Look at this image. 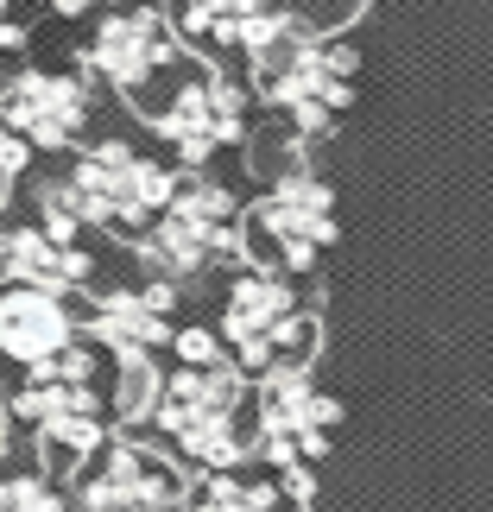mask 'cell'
I'll list each match as a JSON object with an SVG mask.
<instances>
[{
	"mask_svg": "<svg viewBox=\"0 0 493 512\" xmlns=\"http://www.w3.org/2000/svg\"><path fill=\"white\" fill-rule=\"evenodd\" d=\"M247 373L234 361H177L165 373L152 424L165 430V443L196 468H234L247 456Z\"/></svg>",
	"mask_w": 493,
	"mask_h": 512,
	"instance_id": "6da1fadb",
	"label": "cell"
},
{
	"mask_svg": "<svg viewBox=\"0 0 493 512\" xmlns=\"http://www.w3.org/2000/svg\"><path fill=\"white\" fill-rule=\"evenodd\" d=\"M323 342V323L310 317V304L291 291L272 266L234 272L222 291V348L234 354L241 373L266 367H310Z\"/></svg>",
	"mask_w": 493,
	"mask_h": 512,
	"instance_id": "7a4b0ae2",
	"label": "cell"
},
{
	"mask_svg": "<svg viewBox=\"0 0 493 512\" xmlns=\"http://www.w3.org/2000/svg\"><path fill=\"white\" fill-rule=\"evenodd\" d=\"M13 411L32 424L45 468H57V475L83 468L108 437V411H102V392H95V354L70 342L64 354L38 361L32 380L19 386Z\"/></svg>",
	"mask_w": 493,
	"mask_h": 512,
	"instance_id": "3957f363",
	"label": "cell"
},
{
	"mask_svg": "<svg viewBox=\"0 0 493 512\" xmlns=\"http://www.w3.org/2000/svg\"><path fill=\"white\" fill-rule=\"evenodd\" d=\"M241 247V203L228 196V184L215 177H184L171 184V196L159 203V215L140 228V253L159 279H196V272L234 260Z\"/></svg>",
	"mask_w": 493,
	"mask_h": 512,
	"instance_id": "277c9868",
	"label": "cell"
},
{
	"mask_svg": "<svg viewBox=\"0 0 493 512\" xmlns=\"http://www.w3.org/2000/svg\"><path fill=\"white\" fill-rule=\"evenodd\" d=\"M171 184L177 177L152 159V152L127 146V140H102V146H89L83 159L70 165L64 196H70V209H76L83 228L140 234L152 215H159V203L171 196Z\"/></svg>",
	"mask_w": 493,
	"mask_h": 512,
	"instance_id": "5b68a950",
	"label": "cell"
},
{
	"mask_svg": "<svg viewBox=\"0 0 493 512\" xmlns=\"http://www.w3.org/2000/svg\"><path fill=\"white\" fill-rule=\"evenodd\" d=\"M247 405H253V443L279 475L285 468H310L329 449L335 424H342L335 392H323L310 367H266L260 386L247 392Z\"/></svg>",
	"mask_w": 493,
	"mask_h": 512,
	"instance_id": "8992f818",
	"label": "cell"
},
{
	"mask_svg": "<svg viewBox=\"0 0 493 512\" xmlns=\"http://www.w3.org/2000/svg\"><path fill=\"white\" fill-rule=\"evenodd\" d=\"M253 89L298 127V140H323L354 102V51L335 32H317L304 45H291L279 64L253 70Z\"/></svg>",
	"mask_w": 493,
	"mask_h": 512,
	"instance_id": "52a82bcc",
	"label": "cell"
},
{
	"mask_svg": "<svg viewBox=\"0 0 493 512\" xmlns=\"http://www.w3.org/2000/svg\"><path fill=\"white\" fill-rule=\"evenodd\" d=\"M146 121L184 165H209L215 152H228L247 133V95L222 70L196 64L165 95H146Z\"/></svg>",
	"mask_w": 493,
	"mask_h": 512,
	"instance_id": "ba28073f",
	"label": "cell"
},
{
	"mask_svg": "<svg viewBox=\"0 0 493 512\" xmlns=\"http://www.w3.org/2000/svg\"><path fill=\"white\" fill-rule=\"evenodd\" d=\"M253 234L285 266H317L335 247V184L317 165H285L253 203Z\"/></svg>",
	"mask_w": 493,
	"mask_h": 512,
	"instance_id": "9c48e42d",
	"label": "cell"
},
{
	"mask_svg": "<svg viewBox=\"0 0 493 512\" xmlns=\"http://www.w3.org/2000/svg\"><path fill=\"white\" fill-rule=\"evenodd\" d=\"M190 494L184 468L165 462L146 443H102L83 462V487L76 506L83 512H177Z\"/></svg>",
	"mask_w": 493,
	"mask_h": 512,
	"instance_id": "30bf717a",
	"label": "cell"
},
{
	"mask_svg": "<svg viewBox=\"0 0 493 512\" xmlns=\"http://www.w3.org/2000/svg\"><path fill=\"white\" fill-rule=\"evenodd\" d=\"M0 127L26 152H64L89 127V83L70 70H19L0 83Z\"/></svg>",
	"mask_w": 493,
	"mask_h": 512,
	"instance_id": "8fae6325",
	"label": "cell"
},
{
	"mask_svg": "<svg viewBox=\"0 0 493 512\" xmlns=\"http://www.w3.org/2000/svg\"><path fill=\"white\" fill-rule=\"evenodd\" d=\"M177 64V32L159 7H121L89 38V70L121 95H146Z\"/></svg>",
	"mask_w": 493,
	"mask_h": 512,
	"instance_id": "7c38bea8",
	"label": "cell"
},
{
	"mask_svg": "<svg viewBox=\"0 0 493 512\" xmlns=\"http://www.w3.org/2000/svg\"><path fill=\"white\" fill-rule=\"evenodd\" d=\"M171 304H177V285L171 279H152V285H133V291H108L89 317V336L102 342L114 361H133V354H159L171 342Z\"/></svg>",
	"mask_w": 493,
	"mask_h": 512,
	"instance_id": "4fadbf2b",
	"label": "cell"
},
{
	"mask_svg": "<svg viewBox=\"0 0 493 512\" xmlns=\"http://www.w3.org/2000/svg\"><path fill=\"white\" fill-rule=\"evenodd\" d=\"M70 342H76V317L64 291H38V285L0 291V354H13L19 367H38L51 354H64Z\"/></svg>",
	"mask_w": 493,
	"mask_h": 512,
	"instance_id": "5bb4252c",
	"label": "cell"
},
{
	"mask_svg": "<svg viewBox=\"0 0 493 512\" xmlns=\"http://www.w3.org/2000/svg\"><path fill=\"white\" fill-rule=\"evenodd\" d=\"M83 279H89V253L76 241H57L45 228H0V285L70 291Z\"/></svg>",
	"mask_w": 493,
	"mask_h": 512,
	"instance_id": "9a60e30c",
	"label": "cell"
},
{
	"mask_svg": "<svg viewBox=\"0 0 493 512\" xmlns=\"http://www.w3.org/2000/svg\"><path fill=\"white\" fill-rule=\"evenodd\" d=\"M304 500H310V468H285L272 481L209 468V481L184 494V512H304Z\"/></svg>",
	"mask_w": 493,
	"mask_h": 512,
	"instance_id": "2e32d148",
	"label": "cell"
},
{
	"mask_svg": "<svg viewBox=\"0 0 493 512\" xmlns=\"http://www.w3.org/2000/svg\"><path fill=\"white\" fill-rule=\"evenodd\" d=\"M266 13L272 0H171V32L190 38V45L247 51V38L260 32Z\"/></svg>",
	"mask_w": 493,
	"mask_h": 512,
	"instance_id": "e0dca14e",
	"label": "cell"
},
{
	"mask_svg": "<svg viewBox=\"0 0 493 512\" xmlns=\"http://www.w3.org/2000/svg\"><path fill=\"white\" fill-rule=\"evenodd\" d=\"M159 386L165 373L152 367V354H133L121 361V386H114V424H152V405H159Z\"/></svg>",
	"mask_w": 493,
	"mask_h": 512,
	"instance_id": "ac0fdd59",
	"label": "cell"
},
{
	"mask_svg": "<svg viewBox=\"0 0 493 512\" xmlns=\"http://www.w3.org/2000/svg\"><path fill=\"white\" fill-rule=\"evenodd\" d=\"M0 512H64V494L45 475H7L0 481Z\"/></svg>",
	"mask_w": 493,
	"mask_h": 512,
	"instance_id": "d6986e66",
	"label": "cell"
},
{
	"mask_svg": "<svg viewBox=\"0 0 493 512\" xmlns=\"http://www.w3.org/2000/svg\"><path fill=\"white\" fill-rule=\"evenodd\" d=\"M171 348L177 361H228L222 336H209V329H171Z\"/></svg>",
	"mask_w": 493,
	"mask_h": 512,
	"instance_id": "ffe728a7",
	"label": "cell"
},
{
	"mask_svg": "<svg viewBox=\"0 0 493 512\" xmlns=\"http://www.w3.org/2000/svg\"><path fill=\"white\" fill-rule=\"evenodd\" d=\"M26 159H32V152L19 146L7 127H0V203H7V196H13V184H19V171H26Z\"/></svg>",
	"mask_w": 493,
	"mask_h": 512,
	"instance_id": "44dd1931",
	"label": "cell"
},
{
	"mask_svg": "<svg viewBox=\"0 0 493 512\" xmlns=\"http://www.w3.org/2000/svg\"><path fill=\"white\" fill-rule=\"evenodd\" d=\"M19 45V26H13V0H0V51Z\"/></svg>",
	"mask_w": 493,
	"mask_h": 512,
	"instance_id": "7402d4cb",
	"label": "cell"
},
{
	"mask_svg": "<svg viewBox=\"0 0 493 512\" xmlns=\"http://www.w3.org/2000/svg\"><path fill=\"white\" fill-rule=\"evenodd\" d=\"M38 7H51V13H89L95 0H38Z\"/></svg>",
	"mask_w": 493,
	"mask_h": 512,
	"instance_id": "603a6c76",
	"label": "cell"
},
{
	"mask_svg": "<svg viewBox=\"0 0 493 512\" xmlns=\"http://www.w3.org/2000/svg\"><path fill=\"white\" fill-rule=\"evenodd\" d=\"M0 443H7V405H0Z\"/></svg>",
	"mask_w": 493,
	"mask_h": 512,
	"instance_id": "cb8c5ba5",
	"label": "cell"
}]
</instances>
